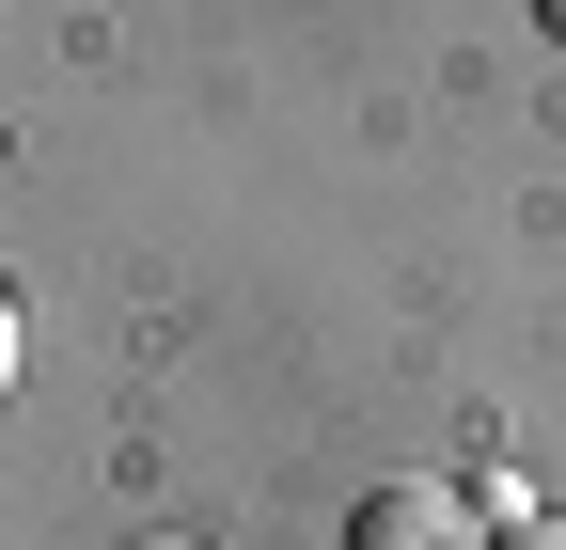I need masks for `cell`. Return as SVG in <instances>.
I'll return each mask as SVG.
<instances>
[{
  "label": "cell",
  "mask_w": 566,
  "mask_h": 550,
  "mask_svg": "<svg viewBox=\"0 0 566 550\" xmlns=\"http://www.w3.org/2000/svg\"><path fill=\"white\" fill-rule=\"evenodd\" d=\"M142 550H205V535H142Z\"/></svg>",
  "instance_id": "cell-5"
},
{
  "label": "cell",
  "mask_w": 566,
  "mask_h": 550,
  "mask_svg": "<svg viewBox=\"0 0 566 550\" xmlns=\"http://www.w3.org/2000/svg\"><path fill=\"white\" fill-rule=\"evenodd\" d=\"M346 550H488V504L441 488V472H394V488L346 504Z\"/></svg>",
  "instance_id": "cell-1"
},
{
  "label": "cell",
  "mask_w": 566,
  "mask_h": 550,
  "mask_svg": "<svg viewBox=\"0 0 566 550\" xmlns=\"http://www.w3.org/2000/svg\"><path fill=\"white\" fill-rule=\"evenodd\" d=\"M0 393H17V299H0Z\"/></svg>",
  "instance_id": "cell-3"
},
{
  "label": "cell",
  "mask_w": 566,
  "mask_h": 550,
  "mask_svg": "<svg viewBox=\"0 0 566 550\" xmlns=\"http://www.w3.org/2000/svg\"><path fill=\"white\" fill-rule=\"evenodd\" d=\"M488 550H566V519H504V535H488Z\"/></svg>",
  "instance_id": "cell-2"
},
{
  "label": "cell",
  "mask_w": 566,
  "mask_h": 550,
  "mask_svg": "<svg viewBox=\"0 0 566 550\" xmlns=\"http://www.w3.org/2000/svg\"><path fill=\"white\" fill-rule=\"evenodd\" d=\"M535 32H551V47H566V0H535Z\"/></svg>",
  "instance_id": "cell-4"
}]
</instances>
